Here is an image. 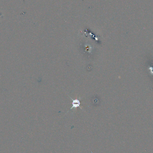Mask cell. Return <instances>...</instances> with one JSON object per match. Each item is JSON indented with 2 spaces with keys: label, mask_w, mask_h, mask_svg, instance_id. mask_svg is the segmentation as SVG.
Masks as SVG:
<instances>
[{
  "label": "cell",
  "mask_w": 153,
  "mask_h": 153,
  "mask_svg": "<svg viewBox=\"0 0 153 153\" xmlns=\"http://www.w3.org/2000/svg\"><path fill=\"white\" fill-rule=\"evenodd\" d=\"M71 99L73 100V103H72L73 106L70 109H72L73 108H77L78 107H79L80 105V102L79 100H73L72 99Z\"/></svg>",
  "instance_id": "cell-1"
}]
</instances>
